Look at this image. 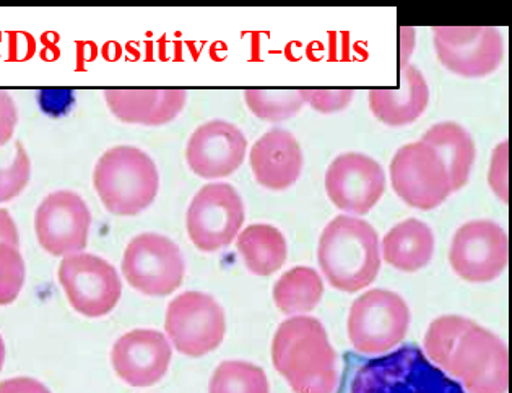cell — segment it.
<instances>
[{
    "mask_svg": "<svg viewBox=\"0 0 512 393\" xmlns=\"http://www.w3.org/2000/svg\"><path fill=\"white\" fill-rule=\"evenodd\" d=\"M272 363L295 393H334L339 384L337 353L314 317H290L280 324Z\"/></svg>",
    "mask_w": 512,
    "mask_h": 393,
    "instance_id": "cell-1",
    "label": "cell"
},
{
    "mask_svg": "<svg viewBox=\"0 0 512 393\" xmlns=\"http://www.w3.org/2000/svg\"><path fill=\"white\" fill-rule=\"evenodd\" d=\"M317 260L335 290H365L381 270L378 233L368 221L352 215L335 216L319 238Z\"/></svg>",
    "mask_w": 512,
    "mask_h": 393,
    "instance_id": "cell-2",
    "label": "cell"
},
{
    "mask_svg": "<svg viewBox=\"0 0 512 393\" xmlns=\"http://www.w3.org/2000/svg\"><path fill=\"white\" fill-rule=\"evenodd\" d=\"M93 184L109 213L134 216L157 199L160 174L147 153L122 145L103 153L95 166Z\"/></svg>",
    "mask_w": 512,
    "mask_h": 393,
    "instance_id": "cell-3",
    "label": "cell"
},
{
    "mask_svg": "<svg viewBox=\"0 0 512 393\" xmlns=\"http://www.w3.org/2000/svg\"><path fill=\"white\" fill-rule=\"evenodd\" d=\"M350 393H465L418 346L369 359L353 377Z\"/></svg>",
    "mask_w": 512,
    "mask_h": 393,
    "instance_id": "cell-4",
    "label": "cell"
},
{
    "mask_svg": "<svg viewBox=\"0 0 512 393\" xmlns=\"http://www.w3.org/2000/svg\"><path fill=\"white\" fill-rule=\"evenodd\" d=\"M410 309L394 291L371 290L355 299L348 316V338L361 355H386L404 342Z\"/></svg>",
    "mask_w": 512,
    "mask_h": 393,
    "instance_id": "cell-5",
    "label": "cell"
},
{
    "mask_svg": "<svg viewBox=\"0 0 512 393\" xmlns=\"http://www.w3.org/2000/svg\"><path fill=\"white\" fill-rule=\"evenodd\" d=\"M165 330L181 355L200 358L222 345L225 311L210 294L187 291L174 298L166 309Z\"/></svg>",
    "mask_w": 512,
    "mask_h": 393,
    "instance_id": "cell-6",
    "label": "cell"
},
{
    "mask_svg": "<svg viewBox=\"0 0 512 393\" xmlns=\"http://www.w3.org/2000/svg\"><path fill=\"white\" fill-rule=\"evenodd\" d=\"M184 273L186 264L179 247L161 234H139L124 252L122 275L134 290L147 296H170L183 285Z\"/></svg>",
    "mask_w": 512,
    "mask_h": 393,
    "instance_id": "cell-7",
    "label": "cell"
},
{
    "mask_svg": "<svg viewBox=\"0 0 512 393\" xmlns=\"http://www.w3.org/2000/svg\"><path fill=\"white\" fill-rule=\"evenodd\" d=\"M243 223V199L235 187L225 182L202 187L186 215L187 234L202 252H217L230 246Z\"/></svg>",
    "mask_w": 512,
    "mask_h": 393,
    "instance_id": "cell-8",
    "label": "cell"
},
{
    "mask_svg": "<svg viewBox=\"0 0 512 393\" xmlns=\"http://www.w3.org/2000/svg\"><path fill=\"white\" fill-rule=\"evenodd\" d=\"M433 43L438 61L459 77H488L504 59L503 35L493 26H436Z\"/></svg>",
    "mask_w": 512,
    "mask_h": 393,
    "instance_id": "cell-9",
    "label": "cell"
},
{
    "mask_svg": "<svg viewBox=\"0 0 512 393\" xmlns=\"http://www.w3.org/2000/svg\"><path fill=\"white\" fill-rule=\"evenodd\" d=\"M392 189L408 207L433 210L452 194L446 166L426 143H407L391 161Z\"/></svg>",
    "mask_w": 512,
    "mask_h": 393,
    "instance_id": "cell-10",
    "label": "cell"
},
{
    "mask_svg": "<svg viewBox=\"0 0 512 393\" xmlns=\"http://www.w3.org/2000/svg\"><path fill=\"white\" fill-rule=\"evenodd\" d=\"M59 283L70 306L90 319L108 316L121 301L122 283L116 268L93 254L80 252L64 257Z\"/></svg>",
    "mask_w": 512,
    "mask_h": 393,
    "instance_id": "cell-11",
    "label": "cell"
},
{
    "mask_svg": "<svg viewBox=\"0 0 512 393\" xmlns=\"http://www.w3.org/2000/svg\"><path fill=\"white\" fill-rule=\"evenodd\" d=\"M449 374L469 393H506L509 387V353L495 333L473 325L460 338L452 355Z\"/></svg>",
    "mask_w": 512,
    "mask_h": 393,
    "instance_id": "cell-12",
    "label": "cell"
},
{
    "mask_svg": "<svg viewBox=\"0 0 512 393\" xmlns=\"http://www.w3.org/2000/svg\"><path fill=\"white\" fill-rule=\"evenodd\" d=\"M508 260V234L495 221H469L452 238L449 251L452 270L469 283L496 280L506 270Z\"/></svg>",
    "mask_w": 512,
    "mask_h": 393,
    "instance_id": "cell-13",
    "label": "cell"
},
{
    "mask_svg": "<svg viewBox=\"0 0 512 393\" xmlns=\"http://www.w3.org/2000/svg\"><path fill=\"white\" fill-rule=\"evenodd\" d=\"M90 226V208L75 192H53L36 210V238L44 251L54 257H69L85 251Z\"/></svg>",
    "mask_w": 512,
    "mask_h": 393,
    "instance_id": "cell-14",
    "label": "cell"
},
{
    "mask_svg": "<svg viewBox=\"0 0 512 393\" xmlns=\"http://www.w3.org/2000/svg\"><path fill=\"white\" fill-rule=\"evenodd\" d=\"M384 191L386 173L371 156L343 153L327 168V195L342 212L366 215L378 205Z\"/></svg>",
    "mask_w": 512,
    "mask_h": 393,
    "instance_id": "cell-15",
    "label": "cell"
},
{
    "mask_svg": "<svg viewBox=\"0 0 512 393\" xmlns=\"http://www.w3.org/2000/svg\"><path fill=\"white\" fill-rule=\"evenodd\" d=\"M248 152L243 132L226 121L205 122L187 142L186 160L192 173L204 179H223L238 171Z\"/></svg>",
    "mask_w": 512,
    "mask_h": 393,
    "instance_id": "cell-16",
    "label": "cell"
},
{
    "mask_svg": "<svg viewBox=\"0 0 512 393\" xmlns=\"http://www.w3.org/2000/svg\"><path fill=\"white\" fill-rule=\"evenodd\" d=\"M171 343L158 330H132L114 343L111 363L122 381L132 387H152L170 369Z\"/></svg>",
    "mask_w": 512,
    "mask_h": 393,
    "instance_id": "cell-17",
    "label": "cell"
},
{
    "mask_svg": "<svg viewBox=\"0 0 512 393\" xmlns=\"http://www.w3.org/2000/svg\"><path fill=\"white\" fill-rule=\"evenodd\" d=\"M105 98L119 121L158 127L170 124L183 113L187 91L183 88H109Z\"/></svg>",
    "mask_w": 512,
    "mask_h": 393,
    "instance_id": "cell-18",
    "label": "cell"
},
{
    "mask_svg": "<svg viewBox=\"0 0 512 393\" xmlns=\"http://www.w3.org/2000/svg\"><path fill=\"white\" fill-rule=\"evenodd\" d=\"M254 178L269 191H287L300 179L303 150L295 135L285 129H272L251 148Z\"/></svg>",
    "mask_w": 512,
    "mask_h": 393,
    "instance_id": "cell-19",
    "label": "cell"
},
{
    "mask_svg": "<svg viewBox=\"0 0 512 393\" xmlns=\"http://www.w3.org/2000/svg\"><path fill=\"white\" fill-rule=\"evenodd\" d=\"M369 109L376 119L391 127L410 126L430 104V88L417 65L405 64L397 88H373Z\"/></svg>",
    "mask_w": 512,
    "mask_h": 393,
    "instance_id": "cell-20",
    "label": "cell"
},
{
    "mask_svg": "<svg viewBox=\"0 0 512 393\" xmlns=\"http://www.w3.org/2000/svg\"><path fill=\"white\" fill-rule=\"evenodd\" d=\"M381 254L387 264L400 272H418L433 259V231L425 221L408 218L399 225H395L384 236Z\"/></svg>",
    "mask_w": 512,
    "mask_h": 393,
    "instance_id": "cell-21",
    "label": "cell"
},
{
    "mask_svg": "<svg viewBox=\"0 0 512 393\" xmlns=\"http://www.w3.org/2000/svg\"><path fill=\"white\" fill-rule=\"evenodd\" d=\"M421 142L430 145L443 161L451 181V191L457 192L465 187L477 155L472 135L457 122H439L426 130Z\"/></svg>",
    "mask_w": 512,
    "mask_h": 393,
    "instance_id": "cell-22",
    "label": "cell"
},
{
    "mask_svg": "<svg viewBox=\"0 0 512 393\" xmlns=\"http://www.w3.org/2000/svg\"><path fill=\"white\" fill-rule=\"evenodd\" d=\"M238 251L249 272L270 277L287 262V239L275 226L251 225L238 234Z\"/></svg>",
    "mask_w": 512,
    "mask_h": 393,
    "instance_id": "cell-23",
    "label": "cell"
},
{
    "mask_svg": "<svg viewBox=\"0 0 512 393\" xmlns=\"http://www.w3.org/2000/svg\"><path fill=\"white\" fill-rule=\"evenodd\" d=\"M322 296L324 283L314 268H291L274 286L275 304L287 316H303L314 311Z\"/></svg>",
    "mask_w": 512,
    "mask_h": 393,
    "instance_id": "cell-24",
    "label": "cell"
},
{
    "mask_svg": "<svg viewBox=\"0 0 512 393\" xmlns=\"http://www.w3.org/2000/svg\"><path fill=\"white\" fill-rule=\"evenodd\" d=\"M244 101L254 116L269 122L287 121L306 104L300 88H248Z\"/></svg>",
    "mask_w": 512,
    "mask_h": 393,
    "instance_id": "cell-25",
    "label": "cell"
},
{
    "mask_svg": "<svg viewBox=\"0 0 512 393\" xmlns=\"http://www.w3.org/2000/svg\"><path fill=\"white\" fill-rule=\"evenodd\" d=\"M475 322L460 316H443L433 320L430 329L425 335L426 358L430 359L434 366L449 372L452 355L459 345L460 338L465 332L472 329Z\"/></svg>",
    "mask_w": 512,
    "mask_h": 393,
    "instance_id": "cell-26",
    "label": "cell"
},
{
    "mask_svg": "<svg viewBox=\"0 0 512 393\" xmlns=\"http://www.w3.org/2000/svg\"><path fill=\"white\" fill-rule=\"evenodd\" d=\"M209 393H270L264 369L246 361H225L213 372Z\"/></svg>",
    "mask_w": 512,
    "mask_h": 393,
    "instance_id": "cell-27",
    "label": "cell"
},
{
    "mask_svg": "<svg viewBox=\"0 0 512 393\" xmlns=\"http://www.w3.org/2000/svg\"><path fill=\"white\" fill-rule=\"evenodd\" d=\"M25 285V262L20 249L0 242V306H9Z\"/></svg>",
    "mask_w": 512,
    "mask_h": 393,
    "instance_id": "cell-28",
    "label": "cell"
},
{
    "mask_svg": "<svg viewBox=\"0 0 512 393\" xmlns=\"http://www.w3.org/2000/svg\"><path fill=\"white\" fill-rule=\"evenodd\" d=\"M31 178V161L22 143H17L15 160L9 168L0 169V203L10 202L25 191Z\"/></svg>",
    "mask_w": 512,
    "mask_h": 393,
    "instance_id": "cell-29",
    "label": "cell"
},
{
    "mask_svg": "<svg viewBox=\"0 0 512 393\" xmlns=\"http://www.w3.org/2000/svg\"><path fill=\"white\" fill-rule=\"evenodd\" d=\"M304 103H309L317 113L334 114L352 104V88H300Z\"/></svg>",
    "mask_w": 512,
    "mask_h": 393,
    "instance_id": "cell-30",
    "label": "cell"
},
{
    "mask_svg": "<svg viewBox=\"0 0 512 393\" xmlns=\"http://www.w3.org/2000/svg\"><path fill=\"white\" fill-rule=\"evenodd\" d=\"M509 142L499 143L495 152L491 155L490 182L491 191L498 195L499 200L509 202V181H508Z\"/></svg>",
    "mask_w": 512,
    "mask_h": 393,
    "instance_id": "cell-31",
    "label": "cell"
},
{
    "mask_svg": "<svg viewBox=\"0 0 512 393\" xmlns=\"http://www.w3.org/2000/svg\"><path fill=\"white\" fill-rule=\"evenodd\" d=\"M18 122L17 104L7 91L0 90V147L14 137Z\"/></svg>",
    "mask_w": 512,
    "mask_h": 393,
    "instance_id": "cell-32",
    "label": "cell"
},
{
    "mask_svg": "<svg viewBox=\"0 0 512 393\" xmlns=\"http://www.w3.org/2000/svg\"><path fill=\"white\" fill-rule=\"evenodd\" d=\"M0 393H51L46 385L31 377H14L0 382Z\"/></svg>",
    "mask_w": 512,
    "mask_h": 393,
    "instance_id": "cell-33",
    "label": "cell"
},
{
    "mask_svg": "<svg viewBox=\"0 0 512 393\" xmlns=\"http://www.w3.org/2000/svg\"><path fill=\"white\" fill-rule=\"evenodd\" d=\"M0 242H7L10 246H20V234L14 218L4 208H0Z\"/></svg>",
    "mask_w": 512,
    "mask_h": 393,
    "instance_id": "cell-34",
    "label": "cell"
},
{
    "mask_svg": "<svg viewBox=\"0 0 512 393\" xmlns=\"http://www.w3.org/2000/svg\"><path fill=\"white\" fill-rule=\"evenodd\" d=\"M5 363V343L4 338L0 337V371L4 368Z\"/></svg>",
    "mask_w": 512,
    "mask_h": 393,
    "instance_id": "cell-35",
    "label": "cell"
}]
</instances>
